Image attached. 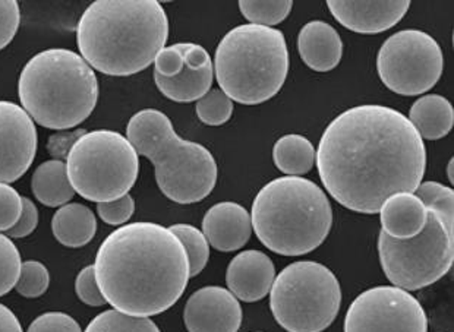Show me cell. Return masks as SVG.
I'll return each instance as SVG.
<instances>
[{"mask_svg": "<svg viewBox=\"0 0 454 332\" xmlns=\"http://www.w3.org/2000/svg\"><path fill=\"white\" fill-rule=\"evenodd\" d=\"M321 181L340 205L377 214L399 192L413 194L427 168V150L399 110L380 104L352 107L325 127L316 152Z\"/></svg>", "mask_w": 454, "mask_h": 332, "instance_id": "cell-1", "label": "cell"}, {"mask_svg": "<svg viewBox=\"0 0 454 332\" xmlns=\"http://www.w3.org/2000/svg\"><path fill=\"white\" fill-rule=\"evenodd\" d=\"M94 274L114 311L160 315L181 299L190 282V261L181 240L160 224L138 221L110 233L98 248Z\"/></svg>", "mask_w": 454, "mask_h": 332, "instance_id": "cell-2", "label": "cell"}, {"mask_svg": "<svg viewBox=\"0 0 454 332\" xmlns=\"http://www.w3.org/2000/svg\"><path fill=\"white\" fill-rule=\"evenodd\" d=\"M168 38V13L157 0H96L76 24L81 58L109 76L145 71Z\"/></svg>", "mask_w": 454, "mask_h": 332, "instance_id": "cell-3", "label": "cell"}, {"mask_svg": "<svg viewBox=\"0 0 454 332\" xmlns=\"http://www.w3.org/2000/svg\"><path fill=\"white\" fill-rule=\"evenodd\" d=\"M18 97L37 125L67 131L93 113L98 101V80L80 53L60 47L46 49L22 67Z\"/></svg>", "mask_w": 454, "mask_h": 332, "instance_id": "cell-4", "label": "cell"}, {"mask_svg": "<svg viewBox=\"0 0 454 332\" xmlns=\"http://www.w3.org/2000/svg\"><path fill=\"white\" fill-rule=\"evenodd\" d=\"M253 230L261 243L283 257H302L325 243L333 208L320 186L305 177H278L254 198Z\"/></svg>", "mask_w": 454, "mask_h": 332, "instance_id": "cell-5", "label": "cell"}, {"mask_svg": "<svg viewBox=\"0 0 454 332\" xmlns=\"http://www.w3.org/2000/svg\"><path fill=\"white\" fill-rule=\"evenodd\" d=\"M127 138L138 156L152 161L157 186L170 201L197 204L215 189L219 170L213 154L201 143L182 139L160 110L135 113L127 125Z\"/></svg>", "mask_w": 454, "mask_h": 332, "instance_id": "cell-6", "label": "cell"}, {"mask_svg": "<svg viewBox=\"0 0 454 332\" xmlns=\"http://www.w3.org/2000/svg\"><path fill=\"white\" fill-rule=\"evenodd\" d=\"M215 78L227 97L257 105L278 96L289 73L285 34L270 27L244 24L220 40L215 58Z\"/></svg>", "mask_w": 454, "mask_h": 332, "instance_id": "cell-7", "label": "cell"}, {"mask_svg": "<svg viewBox=\"0 0 454 332\" xmlns=\"http://www.w3.org/2000/svg\"><path fill=\"white\" fill-rule=\"evenodd\" d=\"M65 163L72 189L98 204L122 198L138 179L135 148L127 136L109 129L82 135Z\"/></svg>", "mask_w": 454, "mask_h": 332, "instance_id": "cell-8", "label": "cell"}, {"mask_svg": "<svg viewBox=\"0 0 454 332\" xmlns=\"http://www.w3.org/2000/svg\"><path fill=\"white\" fill-rule=\"evenodd\" d=\"M340 306V282L320 262H294L276 275L270 290L271 313L287 332L325 331Z\"/></svg>", "mask_w": 454, "mask_h": 332, "instance_id": "cell-9", "label": "cell"}, {"mask_svg": "<svg viewBox=\"0 0 454 332\" xmlns=\"http://www.w3.org/2000/svg\"><path fill=\"white\" fill-rule=\"evenodd\" d=\"M380 262L388 282L402 290H421L449 274L454 261V235L428 211L424 230L412 239L379 235Z\"/></svg>", "mask_w": 454, "mask_h": 332, "instance_id": "cell-10", "label": "cell"}, {"mask_svg": "<svg viewBox=\"0 0 454 332\" xmlns=\"http://www.w3.org/2000/svg\"><path fill=\"white\" fill-rule=\"evenodd\" d=\"M444 56L437 40L421 30H403L384 42L377 56L380 80L393 93L422 96L442 75Z\"/></svg>", "mask_w": 454, "mask_h": 332, "instance_id": "cell-11", "label": "cell"}, {"mask_svg": "<svg viewBox=\"0 0 454 332\" xmlns=\"http://www.w3.org/2000/svg\"><path fill=\"white\" fill-rule=\"evenodd\" d=\"M345 332H428V318L409 291L372 287L357 296L346 312Z\"/></svg>", "mask_w": 454, "mask_h": 332, "instance_id": "cell-12", "label": "cell"}, {"mask_svg": "<svg viewBox=\"0 0 454 332\" xmlns=\"http://www.w3.org/2000/svg\"><path fill=\"white\" fill-rule=\"evenodd\" d=\"M35 123L21 105L0 100V183L20 181L37 154Z\"/></svg>", "mask_w": 454, "mask_h": 332, "instance_id": "cell-13", "label": "cell"}, {"mask_svg": "<svg viewBox=\"0 0 454 332\" xmlns=\"http://www.w3.org/2000/svg\"><path fill=\"white\" fill-rule=\"evenodd\" d=\"M184 322L188 332H238L242 325V306L223 287H202L186 302Z\"/></svg>", "mask_w": 454, "mask_h": 332, "instance_id": "cell-14", "label": "cell"}, {"mask_svg": "<svg viewBox=\"0 0 454 332\" xmlns=\"http://www.w3.org/2000/svg\"><path fill=\"white\" fill-rule=\"evenodd\" d=\"M327 8L340 26L359 34H379L397 26L411 8L409 0H328Z\"/></svg>", "mask_w": 454, "mask_h": 332, "instance_id": "cell-15", "label": "cell"}, {"mask_svg": "<svg viewBox=\"0 0 454 332\" xmlns=\"http://www.w3.org/2000/svg\"><path fill=\"white\" fill-rule=\"evenodd\" d=\"M185 64L181 73L164 78L154 72V82L164 97L176 103H192L204 97L215 80V65L204 47L195 42H181Z\"/></svg>", "mask_w": 454, "mask_h": 332, "instance_id": "cell-16", "label": "cell"}, {"mask_svg": "<svg viewBox=\"0 0 454 332\" xmlns=\"http://www.w3.org/2000/svg\"><path fill=\"white\" fill-rule=\"evenodd\" d=\"M276 278V266L264 252L249 249L238 253L227 266L226 284L236 299L260 302L269 295Z\"/></svg>", "mask_w": 454, "mask_h": 332, "instance_id": "cell-17", "label": "cell"}, {"mask_svg": "<svg viewBox=\"0 0 454 332\" xmlns=\"http://www.w3.org/2000/svg\"><path fill=\"white\" fill-rule=\"evenodd\" d=\"M202 233L215 251L235 252L244 248L253 235L251 214L236 202H219L204 215Z\"/></svg>", "mask_w": 454, "mask_h": 332, "instance_id": "cell-18", "label": "cell"}, {"mask_svg": "<svg viewBox=\"0 0 454 332\" xmlns=\"http://www.w3.org/2000/svg\"><path fill=\"white\" fill-rule=\"evenodd\" d=\"M298 50L303 64L316 72L333 71L340 64L343 42L336 28L325 21H311L301 28Z\"/></svg>", "mask_w": 454, "mask_h": 332, "instance_id": "cell-19", "label": "cell"}, {"mask_svg": "<svg viewBox=\"0 0 454 332\" xmlns=\"http://www.w3.org/2000/svg\"><path fill=\"white\" fill-rule=\"evenodd\" d=\"M381 232L393 239H412L424 230L428 210L421 199L411 192L391 195L384 201L381 210Z\"/></svg>", "mask_w": 454, "mask_h": 332, "instance_id": "cell-20", "label": "cell"}, {"mask_svg": "<svg viewBox=\"0 0 454 332\" xmlns=\"http://www.w3.org/2000/svg\"><path fill=\"white\" fill-rule=\"evenodd\" d=\"M51 232L67 248H82L98 233V220L89 206L72 202L56 211L51 219Z\"/></svg>", "mask_w": 454, "mask_h": 332, "instance_id": "cell-21", "label": "cell"}, {"mask_svg": "<svg viewBox=\"0 0 454 332\" xmlns=\"http://www.w3.org/2000/svg\"><path fill=\"white\" fill-rule=\"evenodd\" d=\"M408 119L422 139L437 141L453 129V105L440 94L422 96L413 103Z\"/></svg>", "mask_w": 454, "mask_h": 332, "instance_id": "cell-22", "label": "cell"}, {"mask_svg": "<svg viewBox=\"0 0 454 332\" xmlns=\"http://www.w3.org/2000/svg\"><path fill=\"white\" fill-rule=\"evenodd\" d=\"M31 190L43 205L60 208L67 205L75 195L67 179V163L47 160L34 170Z\"/></svg>", "mask_w": 454, "mask_h": 332, "instance_id": "cell-23", "label": "cell"}, {"mask_svg": "<svg viewBox=\"0 0 454 332\" xmlns=\"http://www.w3.org/2000/svg\"><path fill=\"white\" fill-rule=\"evenodd\" d=\"M273 160L276 167L287 176H302L316 165V148L303 135L287 134L274 143Z\"/></svg>", "mask_w": 454, "mask_h": 332, "instance_id": "cell-24", "label": "cell"}, {"mask_svg": "<svg viewBox=\"0 0 454 332\" xmlns=\"http://www.w3.org/2000/svg\"><path fill=\"white\" fill-rule=\"evenodd\" d=\"M425 208L442 220L447 230L454 235V190L438 181H422L413 192Z\"/></svg>", "mask_w": 454, "mask_h": 332, "instance_id": "cell-25", "label": "cell"}, {"mask_svg": "<svg viewBox=\"0 0 454 332\" xmlns=\"http://www.w3.org/2000/svg\"><path fill=\"white\" fill-rule=\"evenodd\" d=\"M294 8L292 0H240L239 11L254 26L271 27L282 24Z\"/></svg>", "mask_w": 454, "mask_h": 332, "instance_id": "cell-26", "label": "cell"}, {"mask_svg": "<svg viewBox=\"0 0 454 332\" xmlns=\"http://www.w3.org/2000/svg\"><path fill=\"white\" fill-rule=\"evenodd\" d=\"M168 230L181 240L190 261V275L197 277L210 259V244L207 242L206 235L191 224H173Z\"/></svg>", "mask_w": 454, "mask_h": 332, "instance_id": "cell-27", "label": "cell"}, {"mask_svg": "<svg viewBox=\"0 0 454 332\" xmlns=\"http://www.w3.org/2000/svg\"><path fill=\"white\" fill-rule=\"evenodd\" d=\"M84 332H161L150 318L129 316L122 312H101L94 318Z\"/></svg>", "mask_w": 454, "mask_h": 332, "instance_id": "cell-28", "label": "cell"}, {"mask_svg": "<svg viewBox=\"0 0 454 332\" xmlns=\"http://www.w3.org/2000/svg\"><path fill=\"white\" fill-rule=\"evenodd\" d=\"M200 120L207 127H222L229 122L233 113V101L220 89H213L195 104Z\"/></svg>", "mask_w": 454, "mask_h": 332, "instance_id": "cell-29", "label": "cell"}, {"mask_svg": "<svg viewBox=\"0 0 454 332\" xmlns=\"http://www.w3.org/2000/svg\"><path fill=\"white\" fill-rule=\"evenodd\" d=\"M51 286V273L40 261L22 262L15 290L27 299H37L46 293Z\"/></svg>", "mask_w": 454, "mask_h": 332, "instance_id": "cell-30", "label": "cell"}, {"mask_svg": "<svg viewBox=\"0 0 454 332\" xmlns=\"http://www.w3.org/2000/svg\"><path fill=\"white\" fill-rule=\"evenodd\" d=\"M21 255L12 239L0 233V297L8 295L21 273Z\"/></svg>", "mask_w": 454, "mask_h": 332, "instance_id": "cell-31", "label": "cell"}, {"mask_svg": "<svg viewBox=\"0 0 454 332\" xmlns=\"http://www.w3.org/2000/svg\"><path fill=\"white\" fill-rule=\"evenodd\" d=\"M22 212V197L12 186L0 183V233L18 223Z\"/></svg>", "mask_w": 454, "mask_h": 332, "instance_id": "cell-32", "label": "cell"}, {"mask_svg": "<svg viewBox=\"0 0 454 332\" xmlns=\"http://www.w3.org/2000/svg\"><path fill=\"white\" fill-rule=\"evenodd\" d=\"M135 212V201L129 194L122 198L98 204V214L106 224L122 226L129 221Z\"/></svg>", "mask_w": 454, "mask_h": 332, "instance_id": "cell-33", "label": "cell"}, {"mask_svg": "<svg viewBox=\"0 0 454 332\" xmlns=\"http://www.w3.org/2000/svg\"><path fill=\"white\" fill-rule=\"evenodd\" d=\"M21 24V9L17 0H0V50L9 46Z\"/></svg>", "mask_w": 454, "mask_h": 332, "instance_id": "cell-34", "label": "cell"}, {"mask_svg": "<svg viewBox=\"0 0 454 332\" xmlns=\"http://www.w3.org/2000/svg\"><path fill=\"white\" fill-rule=\"evenodd\" d=\"M27 332H82L78 322L64 312H47L31 322Z\"/></svg>", "mask_w": 454, "mask_h": 332, "instance_id": "cell-35", "label": "cell"}, {"mask_svg": "<svg viewBox=\"0 0 454 332\" xmlns=\"http://www.w3.org/2000/svg\"><path fill=\"white\" fill-rule=\"evenodd\" d=\"M75 291L78 299L89 306L100 307L105 306L107 303L98 289L93 266H85L78 273L75 280Z\"/></svg>", "mask_w": 454, "mask_h": 332, "instance_id": "cell-36", "label": "cell"}, {"mask_svg": "<svg viewBox=\"0 0 454 332\" xmlns=\"http://www.w3.org/2000/svg\"><path fill=\"white\" fill-rule=\"evenodd\" d=\"M185 64L182 44H173V46L164 47L163 50L157 55L154 59V72L164 78H173L177 73H181Z\"/></svg>", "mask_w": 454, "mask_h": 332, "instance_id": "cell-37", "label": "cell"}, {"mask_svg": "<svg viewBox=\"0 0 454 332\" xmlns=\"http://www.w3.org/2000/svg\"><path fill=\"white\" fill-rule=\"evenodd\" d=\"M85 134H87L85 129H67V131H58L56 134H51L46 143L47 152L53 157L51 160L67 161L72 147Z\"/></svg>", "mask_w": 454, "mask_h": 332, "instance_id": "cell-38", "label": "cell"}, {"mask_svg": "<svg viewBox=\"0 0 454 332\" xmlns=\"http://www.w3.org/2000/svg\"><path fill=\"white\" fill-rule=\"evenodd\" d=\"M38 210L35 204L27 197H22V212L18 223L6 232L9 239H22L30 235L37 228Z\"/></svg>", "mask_w": 454, "mask_h": 332, "instance_id": "cell-39", "label": "cell"}, {"mask_svg": "<svg viewBox=\"0 0 454 332\" xmlns=\"http://www.w3.org/2000/svg\"><path fill=\"white\" fill-rule=\"evenodd\" d=\"M0 332H22L17 315L2 303H0Z\"/></svg>", "mask_w": 454, "mask_h": 332, "instance_id": "cell-40", "label": "cell"}, {"mask_svg": "<svg viewBox=\"0 0 454 332\" xmlns=\"http://www.w3.org/2000/svg\"><path fill=\"white\" fill-rule=\"evenodd\" d=\"M453 165L454 160L453 158H450V161H449V166H447V174H449V181H450V183H453L454 181Z\"/></svg>", "mask_w": 454, "mask_h": 332, "instance_id": "cell-41", "label": "cell"}, {"mask_svg": "<svg viewBox=\"0 0 454 332\" xmlns=\"http://www.w3.org/2000/svg\"><path fill=\"white\" fill-rule=\"evenodd\" d=\"M258 332H261V331H258Z\"/></svg>", "mask_w": 454, "mask_h": 332, "instance_id": "cell-42", "label": "cell"}]
</instances>
